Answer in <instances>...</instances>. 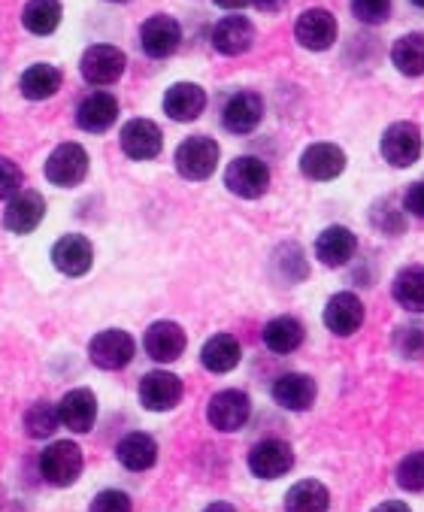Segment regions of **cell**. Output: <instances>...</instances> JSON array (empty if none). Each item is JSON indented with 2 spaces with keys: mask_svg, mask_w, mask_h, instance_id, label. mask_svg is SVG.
<instances>
[{
  "mask_svg": "<svg viewBox=\"0 0 424 512\" xmlns=\"http://www.w3.org/2000/svg\"><path fill=\"white\" fill-rule=\"evenodd\" d=\"M373 512H409V506L400 503V500H385V503H379Z\"/></svg>",
  "mask_w": 424,
  "mask_h": 512,
  "instance_id": "cell-42",
  "label": "cell"
},
{
  "mask_svg": "<svg viewBox=\"0 0 424 512\" xmlns=\"http://www.w3.org/2000/svg\"><path fill=\"white\" fill-rule=\"evenodd\" d=\"M116 455H119L122 467H128V470L140 473V470H149V467L158 461V443H155L149 434L134 431V434H128V437L119 443Z\"/></svg>",
  "mask_w": 424,
  "mask_h": 512,
  "instance_id": "cell-28",
  "label": "cell"
},
{
  "mask_svg": "<svg viewBox=\"0 0 424 512\" xmlns=\"http://www.w3.org/2000/svg\"><path fill=\"white\" fill-rule=\"evenodd\" d=\"M219 167V143L212 137H188L179 149H176V170L191 179H209Z\"/></svg>",
  "mask_w": 424,
  "mask_h": 512,
  "instance_id": "cell-2",
  "label": "cell"
},
{
  "mask_svg": "<svg viewBox=\"0 0 424 512\" xmlns=\"http://www.w3.org/2000/svg\"><path fill=\"white\" fill-rule=\"evenodd\" d=\"M219 7H225V10H243L246 4H252V0H216Z\"/></svg>",
  "mask_w": 424,
  "mask_h": 512,
  "instance_id": "cell-43",
  "label": "cell"
},
{
  "mask_svg": "<svg viewBox=\"0 0 424 512\" xmlns=\"http://www.w3.org/2000/svg\"><path fill=\"white\" fill-rule=\"evenodd\" d=\"M206 107V94L194 82H176L164 94V113L176 122H194Z\"/></svg>",
  "mask_w": 424,
  "mask_h": 512,
  "instance_id": "cell-23",
  "label": "cell"
},
{
  "mask_svg": "<svg viewBox=\"0 0 424 512\" xmlns=\"http://www.w3.org/2000/svg\"><path fill=\"white\" fill-rule=\"evenodd\" d=\"M382 155L394 167H409L421 158V131L412 122H397L382 134Z\"/></svg>",
  "mask_w": 424,
  "mask_h": 512,
  "instance_id": "cell-9",
  "label": "cell"
},
{
  "mask_svg": "<svg viewBox=\"0 0 424 512\" xmlns=\"http://www.w3.org/2000/svg\"><path fill=\"white\" fill-rule=\"evenodd\" d=\"M140 400H143L146 409H152V413H167V409H173L182 400L179 376H173L167 370L146 373L143 382H140Z\"/></svg>",
  "mask_w": 424,
  "mask_h": 512,
  "instance_id": "cell-13",
  "label": "cell"
},
{
  "mask_svg": "<svg viewBox=\"0 0 424 512\" xmlns=\"http://www.w3.org/2000/svg\"><path fill=\"white\" fill-rule=\"evenodd\" d=\"M116 119H119V104H116V97L106 91H91L76 110V122L88 134L110 131L116 125Z\"/></svg>",
  "mask_w": 424,
  "mask_h": 512,
  "instance_id": "cell-12",
  "label": "cell"
},
{
  "mask_svg": "<svg viewBox=\"0 0 424 512\" xmlns=\"http://www.w3.org/2000/svg\"><path fill=\"white\" fill-rule=\"evenodd\" d=\"M94 261V249L82 234H67L55 243L52 249V264L64 273V276H82L91 270Z\"/></svg>",
  "mask_w": 424,
  "mask_h": 512,
  "instance_id": "cell-21",
  "label": "cell"
},
{
  "mask_svg": "<svg viewBox=\"0 0 424 512\" xmlns=\"http://www.w3.org/2000/svg\"><path fill=\"white\" fill-rule=\"evenodd\" d=\"M164 146L161 128L149 119H134L122 128V152L134 161H152L158 158Z\"/></svg>",
  "mask_w": 424,
  "mask_h": 512,
  "instance_id": "cell-15",
  "label": "cell"
},
{
  "mask_svg": "<svg viewBox=\"0 0 424 512\" xmlns=\"http://www.w3.org/2000/svg\"><path fill=\"white\" fill-rule=\"evenodd\" d=\"M203 512H237L231 503H212V506H206Z\"/></svg>",
  "mask_w": 424,
  "mask_h": 512,
  "instance_id": "cell-44",
  "label": "cell"
},
{
  "mask_svg": "<svg viewBox=\"0 0 424 512\" xmlns=\"http://www.w3.org/2000/svg\"><path fill=\"white\" fill-rule=\"evenodd\" d=\"M88 173V155L79 143H64L58 146L49 161H46V179L61 188H73L85 179Z\"/></svg>",
  "mask_w": 424,
  "mask_h": 512,
  "instance_id": "cell-7",
  "label": "cell"
},
{
  "mask_svg": "<svg viewBox=\"0 0 424 512\" xmlns=\"http://www.w3.org/2000/svg\"><path fill=\"white\" fill-rule=\"evenodd\" d=\"M113 4H125V0H113Z\"/></svg>",
  "mask_w": 424,
  "mask_h": 512,
  "instance_id": "cell-46",
  "label": "cell"
},
{
  "mask_svg": "<svg viewBox=\"0 0 424 512\" xmlns=\"http://www.w3.org/2000/svg\"><path fill=\"white\" fill-rule=\"evenodd\" d=\"M240 355H243V349H240L237 337L216 334V337L206 340V346L200 352V361H203V367L209 373H231L240 364Z\"/></svg>",
  "mask_w": 424,
  "mask_h": 512,
  "instance_id": "cell-26",
  "label": "cell"
},
{
  "mask_svg": "<svg viewBox=\"0 0 424 512\" xmlns=\"http://www.w3.org/2000/svg\"><path fill=\"white\" fill-rule=\"evenodd\" d=\"M412 4H415V7H421V10H424V0H412Z\"/></svg>",
  "mask_w": 424,
  "mask_h": 512,
  "instance_id": "cell-45",
  "label": "cell"
},
{
  "mask_svg": "<svg viewBox=\"0 0 424 512\" xmlns=\"http://www.w3.org/2000/svg\"><path fill=\"white\" fill-rule=\"evenodd\" d=\"M82 467H85L82 449L76 443H70V440H58L40 455V476L49 485H58V488L73 485L82 476Z\"/></svg>",
  "mask_w": 424,
  "mask_h": 512,
  "instance_id": "cell-1",
  "label": "cell"
},
{
  "mask_svg": "<svg viewBox=\"0 0 424 512\" xmlns=\"http://www.w3.org/2000/svg\"><path fill=\"white\" fill-rule=\"evenodd\" d=\"M391 64L403 76H421L424 73V34H403L391 46Z\"/></svg>",
  "mask_w": 424,
  "mask_h": 512,
  "instance_id": "cell-31",
  "label": "cell"
},
{
  "mask_svg": "<svg viewBox=\"0 0 424 512\" xmlns=\"http://www.w3.org/2000/svg\"><path fill=\"white\" fill-rule=\"evenodd\" d=\"M58 425H61V419H58V406H52V403H46V400L34 403V406L28 409V413H25V431H28L34 440L52 437V434L58 431Z\"/></svg>",
  "mask_w": 424,
  "mask_h": 512,
  "instance_id": "cell-34",
  "label": "cell"
},
{
  "mask_svg": "<svg viewBox=\"0 0 424 512\" xmlns=\"http://www.w3.org/2000/svg\"><path fill=\"white\" fill-rule=\"evenodd\" d=\"M134 506H131V497L125 494V491H116V488H110V491H100L94 500H91V509L88 512H131Z\"/></svg>",
  "mask_w": 424,
  "mask_h": 512,
  "instance_id": "cell-38",
  "label": "cell"
},
{
  "mask_svg": "<svg viewBox=\"0 0 424 512\" xmlns=\"http://www.w3.org/2000/svg\"><path fill=\"white\" fill-rule=\"evenodd\" d=\"M58 419L73 434H88L97 419V400L88 388H73L58 403Z\"/></svg>",
  "mask_w": 424,
  "mask_h": 512,
  "instance_id": "cell-16",
  "label": "cell"
},
{
  "mask_svg": "<svg viewBox=\"0 0 424 512\" xmlns=\"http://www.w3.org/2000/svg\"><path fill=\"white\" fill-rule=\"evenodd\" d=\"M125 52L122 49H116V46H106V43H100V46H91L85 55H82V76H85V82H91V85H113L116 79H122V73H125Z\"/></svg>",
  "mask_w": 424,
  "mask_h": 512,
  "instance_id": "cell-5",
  "label": "cell"
},
{
  "mask_svg": "<svg viewBox=\"0 0 424 512\" xmlns=\"http://www.w3.org/2000/svg\"><path fill=\"white\" fill-rule=\"evenodd\" d=\"M143 343H146V352H149L152 361L170 364V361H176L185 352V331L176 322H155L146 331Z\"/></svg>",
  "mask_w": 424,
  "mask_h": 512,
  "instance_id": "cell-22",
  "label": "cell"
},
{
  "mask_svg": "<svg viewBox=\"0 0 424 512\" xmlns=\"http://www.w3.org/2000/svg\"><path fill=\"white\" fill-rule=\"evenodd\" d=\"M43 213H46L43 197L37 191L25 188V191H19V194L10 197V207L4 213V225L13 234H31L43 222Z\"/></svg>",
  "mask_w": 424,
  "mask_h": 512,
  "instance_id": "cell-19",
  "label": "cell"
},
{
  "mask_svg": "<svg viewBox=\"0 0 424 512\" xmlns=\"http://www.w3.org/2000/svg\"><path fill=\"white\" fill-rule=\"evenodd\" d=\"M252 4H255L261 13H279V10L288 4V0H252Z\"/></svg>",
  "mask_w": 424,
  "mask_h": 512,
  "instance_id": "cell-41",
  "label": "cell"
},
{
  "mask_svg": "<svg viewBox=\"0 0 424 512\" xmlns=\"http://www.w3.org/2000/svg\"><path fill=\"white\" fill-rule=\"evenodd\" d=\"M88 355L100 370H122L134 358V340H131V334L110 328V331H103L91 340Z\"/></svg>",
  "mask_w": 424,
  "mask_h": 512,
  "instance_id": "cell-6",
  "label": "cell"
},
{
  "mask_svg": "<svg viewBox=\"0 0 424 512\" xmlns=\"http://www.w3.org/2000/svg\"><path fill=\"white\" fill-rule=\"evenodd\" d=\"M294 37L309 52H325L337 40V19L328 10H318V7L306 10V13H300V19L294 25Z\"/></svg>",
  "mask_w": 424,
  "mask_h": 512,
  "instance_id": "cell-8",
  "label": "cell"
},
{
  "mask_svg": "<svg viewBox=\"0 0 424 512\" xmlns=\"http://www.w3.org/2000/svg\"><path fill=\"white\" fill-rule=\"evenodd\" d=\"M22 182H25V176H22L19 164H13L10 158H0V200L19 194Z\"/></svg>",
  "mask_w": 424,
  "mask_h": 512,
  "instance_id": "cell-39",
  "label": "cell"
},
{
  "mask_svg": "<svg viewBox=\"0 0 424 512\" xmlns=\"http://www.w3.org/2000/svg\"><path fill=\"white\" fill-rule=\"evenodd\" d=\"M352 13L364 25H382L391 16V0H352Z\"/></svg>",
  "mask_w": 424,
  "mask_h": 512,
  "instance_id": "cell-37",
  "label": "cell"
},
{
  "mask_svg": "<svg viewBox=\"0 0 424 512\" xmlns=\"http://www.w3.org/2000/svg\"><path fill=\"white\" fill-rule=\"evenodd\" d=\"M328 506L331 491L315 479H303L285 494V512H328Z\"/></svg>",
  "mask_w": 424,
  "mask_h": 512,
  "instance_id": "cell-27",
  "label": "cell"
},
{
  "mask_svg": "<svg viewBox=\"0 0 424 512\" xmlns=\"http://www.w3.org/2000/svg\"><path fill=\"white\" fill-rule=\"evenodd\" d=\"M397 485L406 491H424V452H409L397 464Z\"/></svg>",
  "mask_w": 424,
  "mask_h": 512,
  "instance_id": "cell-36",
  "label": "cell"
},
{
  "mask_svg": "<svg viewBox=\"0 0 424 512\" xmlns=\"http://www.w3.org/2000/svg\"><path fill=\"white\" fill-rule=\"evenodd\" d=\"M294 467V452L285 440H261L249 452V470L258 479H279Z\"/></svg>",
  "mask_w": 424,
  "mask_h": 512,
  "instance_id": "cell-10",
  "label": "cell"
},
{
  "mask_svg": "<svg viewBox=\"0 0 424 512\" xmlns=\"http://www.w3.org/2000/svg\"><path fill=\"white\" fill-rule=\"evenodd\" d=\"M273 400L294 413H303L315 403V382L306 373H285L273 382Z\"/></svg>",
  "mask_w": 424,
  "mask_h": 512,
  "instance_id": "cell-25",
  "label": "cell"
},
{
  "mask_svg": "<svg viewBox=\"0 0 424 512\" xmlns=\"http://www.w3.org/2000/svg\"><path fill=\"white\" fill-rule=\"evenodd\" d=\"M403 207H406L412 216L424 219V182H415V185L406 191V197H403Z\"/></svg>",
  "mask_w": 424,
  "mask_h": 512,
  "instance_id": "cell-40",
  "label": "cell"
},
{
  "mask_svg": "<svg viewBox=\"0 0 424 512\" xmlns=\"http://www.w3.org/2000/svg\"><path fill=\"white\" fill-rule=\"evenodd\" d=\"M61 22V4L58 0H28V7L22 10V25L31 34H52Z\"/></svg>",
  "mask_w": 424,
  "mask_h": 512,
  "instance_id": "cell-32",
  "label": "cell"
},
{
  "mask_svg": "<svg viewBox=\"0 0 424 512\" xmlns=\"http://www.w3.org/2000/svg\"><path fill=\"white\" fill-rule=\"evenodd\" d=\"M300 170H303L306 179L328 182V179H337L346 170V155L334 143H315L300 155Z\"/></svg>",
  "mask_w": 424,
  "mask_h": 512,
  "instance_id": "cell-14",
  "label": "cell"
},
{
  "mask_svg": "<svg viewBox=\"0 0 424 512\" xmlns=\"http://www.w3.org/2000/svg\"><path fill=\"white\" fill-rule=\"evenodd\" d=\"M261 119H264V100L255 91L234 94L222 113V122L231 134H252L261 125Z\"/></svg>",
  "mask_w": 424,
  "mask_h": 512,
  "instance_id": "cell-17",
  "label": "cell"
},
{
  "mask_svg": "<svg viewBox=\"0 0 424 512\" xmlns=\"http://www.w3.org/2000/svg\"><path fill=\"white\" fill-rule=\"evenodd\" d=\"M303 343V325L291 316H279L264 328V346L276 355H291Z\"/></svg>",
  "mask_w": 424,
  "mask_h": 512,
  "instance_id": "cell-30",
  "label": "cell"
},
{
  "mask_svg": "<svg viewBox=\"0 0 424 512\" xmlns=\"http://www.w3.org/2000/svg\"><path fill=\"white\" fill-rule=\"evenodd\" d=\"M325 325L337 337H352L364 325V303L352 291H340L325 306Z\"/></svg>",
  "mask_w": 424,
  "mask_h": 512,
  "instance_id": "cell-11",
  "label": "cell"
},
{
  "mask_svg": "<svg viewBox=\"0 0 424 512\" xmlns=\"http://www.w3.org/2000/svg\"><path fill=\"white\" fill-rule=\"evenodd\" d=\"M61 88V73L49 64H34L22 76V94L31 100H46Z\"/></svg>",
  "mask_w": 424,
  "mask_h": 512,
  "instance_id": "cell-33",
  "label": "cell"
},
{
  "mask_svg": "<svg viewBox=\"0 0 424 512\" xmlns=\"http://www.w3.org/2000/svg\"><path fill=\"white\" fill-rule=\"evenodd\" d=\"M225 185H228L237 197L255 200V197H261V194L270 188V170H267V164H264L261 158L243 155V158H237V161L228 164Z\"/></svg>",
  "mask_w": 424,
  "mask_h": 512,
  "instance_id": "cell-4",
  "label": "cell"
},
{
  "mask_svg": "<svg viewBox=\"0 0 424 512\" xmlns=\"http://www.w3.org/2000/svg\"><path fill=\"white\" fill-rule=\"evenodd\" d=\"M394 300L409 313H424V267H403L394 279Z\"/></svg>",
  "mask_w": 424,
  "mask_h": 512,
  "instance_id": "cell-29",
  "label": "cell"
},
{
  "mask_svg": "<svg viewBox=\"0 0 424 512\" xmlns=\"http://www.w3.org/2000/svg\"><path fill=\"white\" fill-rule=\"evenodd\" d=\"M179 40H182V28L170 16H152L140 28V43L149 58H170L179 49Z\"/></svg>",
  "mask_w": 424,
  "mask_h": 512,
  "instance_id": "cell-18",
  "label": "cell"
},
{
  "mask_svg": "<svg viewBox=\"0 0 424 512\" xmlns=\"http://www.w3.org/2000/svg\"><path fill=\"white\" fill-rule=\"evenodd\" d=\"M252 43H255V28L243 16H228L212 31V46L222 55H243L252 49Z\"/></svg>",
  "mask_w": 424,
  "mask_h": 512,
  "instance_id": "cell-24",
  "label": "cell"
},
{
  "mask_svg": "<svg viewBox=\"0 0 424 512\" xmlns=\"http://www.w3.org/2000/svg\"><path fill=\"white\" fill-rule=\"evenodd\" d=\"M249 413H252V403L243 391L237 388H228V391H219L216 397L209 400V409H206V419L216 431H240L246 422H249Z\"/></svg>",
  "mask_w": 424,
  "mask_h": 512,
  "instance_id": "cell-3",
  "label": "cell"
},
{
  "mask_svg": "<svg viewBox=\"0 0 424 512\" xmlns=\"http://www.w3.org/2000/svg\"><path fill=\"white\" fill-rule=\"evenodd\" d=\"M355 249H358V237L349 228H343V225L325 228L322 234H318V240H315V258L322 261L325 267H343V264H349L352 255H355Z\"/></svg>",
  "mask_w": 424,
  "mask_h": 512,
  "instance_id": "cell-20",
  "label": "cell"
},
{
  "mask_svg": "<svg viewBox=\"0 0 424 512\" xmlns=\"http://www.w3.org/2000/svg\"><path fill=\"white\" fill-rule=\"evenodd\" d=\"M394 349H397L403 358H409V361L424 358V325H418V322L400 325V328L394 331Z\"/></svg>",
  "mask_w": 424,
  "mask_h": 512,
  "instance_id": "cell-35",
  "label": "cell"
}]
</instances>
